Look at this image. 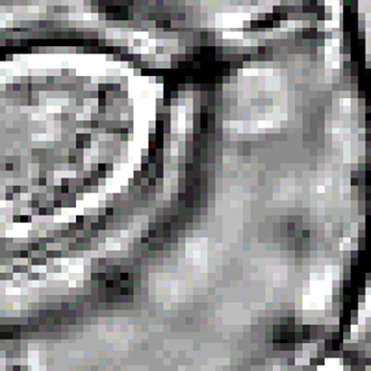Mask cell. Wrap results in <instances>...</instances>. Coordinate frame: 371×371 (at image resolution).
Masks as SVG:
<instances>
[{
  "label": "cell",
  "instance_id": "cell-1",
  "mask_svg": "<svg viewBox=\"0 0 371 371\" xmlns=\"http://www.w3.org/2000/svg\"><path fill=\"white\" fill-rule=\"evenodd\" d=\"M98 291L104 301H111V303L126 301L132 293V278L126 275H110L100 280Z\"/></svg>",
  "mask_w": 371,
  "mask_h": 371
}]
</instances>
